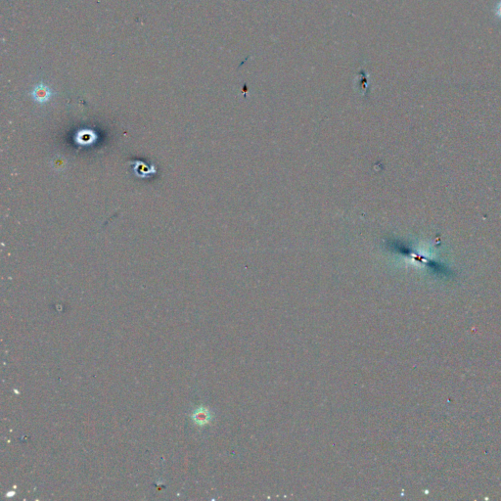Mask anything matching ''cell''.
Returning a JSON list of instances; mask_svg holds the SVG:
<instances>
[{
    "label": "cell",
    "instance_id": "obj_1",
    "mask_svg": "<svg viewBox=\"0 0 501 501\" xmlns=\"http://www.w3.org/2000/svg\"><path fill=\"white\" fill-rule=\"evenodd\" d=\"M53 96L52 89L44 83H39L37 84L33 90H32V97L34 101H36L39 104H45L47 103Z\"/></svg>",
    "mask_w": 501,
    "mask_h": 501
},
{
    "label": "cell",
    "instance_id": "obj_2",
    "mask_svg": "<svg viewBox=\"0 0 501 501\" xmlns=\"http://www.w3.org/2000/svg\"><path fill=\"white\" fill-rule=\"evenodd\" d=\"M211 417H212V415H211L210 411L204 407H200V408L196 409L192 415L194 422L200 426H203V425L209 423L211 420Z\"/></svg>",
    "mask_w": 501,
    "mask_h": 501
},
{
    "label": "cell",
    "instance_id": "obj_3",
    "mask_svg": "<svg viewBox=\"0 0 501 501\" xmlns=\"http://www.w3.org/2000/svg\"><path fill=\"white\" fill-rule=\"evenodd\" d=\"M496 15L501 19V1H500L496 7Z\"/></svg>",
    "mask_w": 501,
    "mask_h": 501
}]
</instances>
